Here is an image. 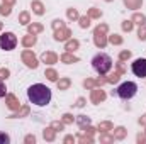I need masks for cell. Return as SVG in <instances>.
<instances>
[{
  "instance_id": "cell-1",
  "label": "cell",
  "mask_w": 146,
  "mask_h": 144,
  "mask_svg": "<svg viewBox=\"0 0 146 144\" xmlns=\"http://www.w3.org/2000/svg\"><path fill=\"white\" fill-rule=\"evenodd\" d=\"M27 98L31 104H34L37 107H44L51 102V90L42 83L31 85L27 88Z\"/></svg>"
},
{
  "instance_id": "cell-2",
  "label": "cell",
  "mask_w": 146,
  "mask_h": 144,
  "mask_svg": "<svg viewBox=\"0 0 146 144\" xmlns=\"http://www.w3.org/2000/svg\"><path fill=\"white\" fill-rule=\"evenodd\" d=\"M92 66H94V70L99 73V75H104L106 76L110 71V68H112V58H110L109 54H106V53H99V54L94 56Z\"/></svg>"
},
{
  "instance_id": "cell-3",
  "label": "cell",
  "mask_w": 146,
  "mask_h": 144,
  "mask_svg": "<svg viewBox=\"0 0 146 144\" xmlns=\"http://www.w3.org/2000/svg\"><path fill=\"white\" fill-rule=\"evenodd\" d=\"M136 92H138V85L134 81H124L115 90V95L119 98H122V100H129V98H133L136 95Z\"/></svg>"
},
{
  "instance_id": "cell-4",
  "label": "cell",
  "mask_w": 146,
  "mask_h": 144,
  "mask_svg": "<svg viewBox=\"0 0 146 144\" xmlns=\"http://www.w3.org/2000/svg\"><path fill=\"white\" fill-rule=\"evenodd\" d=\"M15 46H17V37L14 32H5L0 36V48L3 51H12L15 49Z\"/></svg>"
},
{
  "instance_id": "cell-5",
  "label": "cell",
  "mask_w": 146,
  "mask_h": 144,
  "mask_svg": "<svg viewBox=\"0 0 146 144\" xmlns=\"http://www.w3.org/2000/svg\"><path fill=\"white\" fill-rule=\"evenodd\" d=\"M22 63L27 66V68H31V70H36L37 65H39V61H37L36 54L31 51V49H26V51H22Z\"/></svg>"
},
{
  "instance_id": "cell-6",
  "label": "cell",
  "mask_w": 146,
  "mask_h": 144,
  "mask_svg": "<svg viewBox=\"0 0 146 144\" xmlns=\"http://www.w3.org/2000/svg\"><path fill=\"white\" fill-rule=\"evenodd\" d=\"M131 70H133V73H134L136 76L145 78L146 76V58H138V59H134Z\"/></svg>"
},
{
  "instance_id": "cell-7",
  "label": "cell",
  "mask_w": 146,
  "mask_h": 144,
  "mask_svg": "<svg viewBox=\"0 0 146 144\" xmlns=\"http://www.w3.org/2000/svg\"><path fill=\"white\" fill-rule=\"evenodd\" d=\"M106 92L100 88V87H95V88H92V92H90V100H92V104H95V105H99L100 102H104L106 100Z\"/></svg>"
},
{
  "instance_id": "cell-8",
  "label": "cell",
  "mask_w": 146,
  "mask_h": 144,
  "mask_svg": "<svg viewBox=\"0 0 146 144\" xmlns=\"http://www.w3.org/2000/svg\"><path fill=\"white\" fill-rule=\"evenodd\" d=\"M70 37H72V31L66 26H63L60 29H54V41H68Z\"/></svg>"
},
{
  "instance_id": "cell-9",
  "label": "cell",
  "mask_w": 146,
  "mask_h": 144,
  "mask_svg": "<svg viewBox=\"0 0 146 144\" xmlns=\"http://www.w3.org/2000/svg\"><path fill=\"white\" fill-rule=\"evenodd\" d=\"M94 42H95V46L97 48H100V49H104L106 46H107V36H106V32H99V31H95L94 29Z\"/></svg>"
},
{
  "instance_id": "cell-10",
  "label": "cell",
  "mask_w": 146,
  "mask_h": 144,
  "mask_svg": "<svg viewBox=\"0 0 146 144\" xmlns=\"http://www.w3.org/2000/svg\"><path fill=\"white\" fill-rule=\"evenodd\" d=\"M5 104H7V107L10 108V110H14V112H17L19 108L22 107V105H21V100H19L15 95H12V93L5 97Z\"/></svg>"
},
{
  "instance_id": "cell-11",
  "label": "cell",
  "mask_w": 146,
  "mask_h": 144,
  "mask_svg": "<svg viewBox=\"0 0 146 144\" xmlns=\"http://www.w3.org/2000/svg\"><path fill=\"white\" fill-rule=\"evenodd\" d=\"M41 61L46 65H54V63H58V54L53 51H44L41 54Z\"/></svg>"
},
{
  "instance_id": "cell-12",
  "label": "cell",
  "mask_w": 146,
  "mask_h": 144,
  "mask_svg": "<svg viewBox=\"0 0 146 144\" xmlns=\"http://www.w3.org/2000/svg\"><path fill=\"white\" fill-rule=\"evenodd\" d=\"M31 9H33V12L36 15H42L44 14V3L41 0H33L31 2Z\"/></svg>"
},
{
  "instance_id": "cell-13",
  "label": "cell",
  "mask_w": 146,
  "mask_h": 144,
  "mask_svg": "<svg viewBox=\"0 0 146 144\" xmlns=\"http://www.w3.org/2000/svg\"><path fill=\"white\" fill-rule=\"evenodd\" d=\"M42 137H44V141H49V143H53L54 139H56V131L49 126V127H46L44 131H42Z\"/></svg>"
},
{
  "instance_id": "cell-14",
  "label": "cell",
  "mask_w": 146,
  "mask_h": 144,
  "mask_svg": "<svg viewBox=\"0 0 146 144\" xmlns=\"http://www.w3.org/2000/svg\"><path fill=\"white\" fill-rule=\"evenodd\" d=\"M60 59H61V63H66V65H72V63H78V58L73 54V53H63L61 56H60Z\"/></svg>"
},
{
  "instance_id": "cell-15",
  "label": "cell",
  "mask_w": 146,
  "mask_h": 144,
  "mask_svg": "<svg viewBox=\"0 0 146 144\" xmlns=\"http://www.w3.org/2000/svg\"><path fill=\"white\" fill-rule=\"evenodd\" d=\"M21 42H22V46H24V48H33V46L37 42V37L34 36V34H27V36L22 37V41H21Z\"/></svg>"
},
{
  "instance_id": "cell-16",
  "label": "cell",
  "mask_w": 146,
  "mask_h": 144,
  "mask_svg": "<svg viewBox=\"0 0 146 144\" xmlns=\"http://www.w3.org/2000/svg\"><path fill=\"white\" fill-rule=\"evenodd\" d=\"M42 24H39V22H33V24H27V32L29 34H34V36H37L39 32H42Z\"/></svg>"
},
{
  "instance_id": "cell-17",
  "label": "cell",
  "mask_w": 146,
  "mask_h": 144,
  "mask_svg": "<svg viewBox=\"0 0 146 144\" xmlns=\"http://www.w3.org/2000/svg\"><path fill=\"white\" fill-rule=\"evenodd\" d=\"M114 139H117V141H122L126 136H127V131H126V127H122V126H119V127H115L114 129Z\"/></svg>"
},
{
  "instance_id": "cell-18",
  "label": "cell",
  "mask_w": 146,
  "mask_h": 144,
  "mask_svg": "<svg viewBox=\"0 0 146 144\" xmlns=\"http://www.w3.org/2000/svg\"><path fill=\"white\" fill-rule=\"evenodd\" d=\"M78 48H80V41H78V39H68V41H66V46H65V49H66L68 53L76 51Z\"/></svg>"
},
{
  "instance_id": "cell-19",
  "label": "cell",
  "mask_w": 146,
  "mask_h": 144,
  "mask_svg": "<svg viewBox=\"0 0 146 144\" xmlns=\"http://www.w3.org/2000/svg\"><path fill=\"white\" fill-rule=\"evenodd\" d=\"M124 5L131 10H136V9H141L143 0H124Z\"/></svg>"
},
{
  "instance_id": "cell-20",
  "label": "cell",
  "mask_w": 146,
  "mask_h": 144,
  "mask_svg": "<svg viewBox=\"0 0 146 144\" xmlns=\"http://www.w3.org/2000/svg\"><path fill=\"white\" fill-rule=\"evenodd\" d=\"M56 85H58V90H68L70 85H72V80L70 78H60L56 81Z\"/></svg>"
},
{
  "instance_id": "cell-21",
  "label": "cell",
  "mask_w": 146,
  "mask_h": 144,
  "mask_svg": "<svg viewBox=\"0 0 146 144\" xmlns=\"http://www.w3.org/2000/svg\"><path fill=\"white\" fill-rule=\"evenodd\" d=\"M134 24H138V26H143V24H146V17L145 14H139V12H134L133 14V19H131Z\"/></svg>"
},
{
  "instance_id": "cell-22",
  "label": "cell",
  "mask_w": 146,
  "mask_h": 144,
  "mask_svg": "<svg viewBox=\"0 0 146 144\" xmlns=\"http://www.w3.org/2000/svg\"><path fill=\"white\" fill-rule=\"evenodd\" d=\"M75 120H76V124L80 126V129H83V127L90 126V117H87V115H78Z\"/></svg>"
},
{
  "instance_id": "cell-23",
  "label": "cell",
  "mask_w": 146,
  "mask_h": 144,
  "mask_svg": "<svg viewBox=\"0 0 146 144\" xmlns=\"http://www.w3.org/2000/svg\"><path fill=\"white\" fill-rule=\"evenodd\" d=\"M114 129V124L109 122V120H106V122H100L99 124V127H97V131H100V132H109Z\"/></svg>"
},
{
  "instance_id": "cell-24",
  "label": "cell",
  "mask_w": 146,
  "mask_h": 144,
  "mask_svg": "<svg viewBox=\"0 0 146 144\" xmlns=\"http://www.w3.org/2000/svg\"><path fill=\"white\" fill-rule=\"evenodd\" d=\"M87 15H88L90 19H100V17H102V10L97 9V7H92V9H88Z\"/></svg>"
},
{
  "instance_id": "cell-25",
  "label": "cell",
  "mask_w": 146,
  "mask_h": 144,
  "mask_svg": "<svg viewBox=\"0 0 146 144\" xmlns=\"http://www.w3.org/2000/svg\"><path fill=\"white\" fill-rule=\"evenodd\" d=\"M19 24H22V26H27V24H31V15H29V12H21L19 14Z\"/></svg>"
},
{
  "instance_id": "cell-26",
  "label": "cell",
  "mask_w": 146,
  "mask_h": 144,
  "mask_svg": "<svg viewBox=\"0 0 146 144\" xmlns=\"http://www.w3.org/2000/svg\"><path fill=\"white\" fill-rule=\"evenodd\" d=\"M44 76H46L49 81H58V73H56V70H53V68H48V70L44 71Z\"/></svg>"
},
{
  "instance_id": "cell-27",
  "label": "cell",
  "mask_w": 146,
  "mask_h": 144,
  "mask_svg": "<svg viewBox=\"0 0 146 144\" xmlns=\"http://www.w3.org/2000/svg\"><path fill=\"white\" fill-rule=\"evenodd\" d=\"M107 41H109L110 44H114V46H121V44H122V37L119 36V34H112V36H107Z\"/></svg>"
},
{
  "instance_id": "cell-28",
  "label": "cell",
  "mask_w": 146,
  "mask_h": 144,
  "mask_svg": "<svg viewBox=\"0 0 146 144\" xmlns=\"http://www.w3.org/2000/svg\"><path fill=\"white\" fill-rule=\"evenodd\" d=\"M78 24H80L82 29L90 27V17H88V15H82V17H78Z\"/></svg>"
},
{
  "instance_id": "cell-29",
  "label": "cell",
  "mask_w": 146,
  "mask_h": 144,
  "mask_svg": "<svg viewBox=\"0 0 146 144\" xmlns=\"http://www.w3.org/2000/svg\"><path fill=\"white\" fill-rule=\"evenodd\" d=\"M78 141L82 144H92L94 143V137L88 136V134H85V132H82V134H78Z\"/></svg>"
},
{
  "instance_id": "cell-30",
  "label": "cell",
  "mask_w": 146,
  "mask_h": 144,
  "mask_svg": "<svg viewBox=\"0 0 146 144\" xmlns=\"http://www.w3.org/2000/svg\"><path fill=\"white\" fill-rule=\"evenodd\" d=\"M66 17H68L70 20H78L80 14H78V10H76V9H68V10H66Z\"/></svg>"
},
{
  "instance_id": "cell-31",
  "label": "cell",
  "mask_w": 146,
  "mask_h": 144,
  "mask_svg": "<svg viewBox=\"0 0 146 144\" xmlns=\"http://www.w3.org/2000/svg\"><path fill=\"white\" fill-rule=\"evenodd\" d=\"M10 12H12V5H9V3H3L2 2V7H0V14L2 15H10Z\"/></svg>"
},
{
  "instance_id": "cell-32",
  "label": "cell",
  "mask_w": 146,
  "mask_h": 144,
  "mask_svg": "<svg viewBox=\"0 0 146 144\" xmlns=\"http://www.w3.org/2000/svg\"><path fill=\"white\" fill-rule=\"evenodd\" d=\"M119 80H121V73H119V71H114L110 76H107V83H112V85H114V83H117Z\"/></svg>"
},
{
  "instance_id": "cell-33",
  "label": "cell",
  "mask_w": 146,
  "mask_h": 144,
  "mask_svg": "<svg viewBox=\"0 0 146 144\" xmlns=\"http://www.w3.org/2000/svg\"><path fill=\"white\" fill-rule=\"evenodd\" d=\"M100 143H114V136H110V134H107V132H100Z\"/></svg>"
},
{
  "instance_id": "cell-34",
  "label": "cell",
  "mask_w": 146,
  "mask_h": 144,
  "mask_svg": "<svg viewBox=\"0 0 146 144\" xmlns=\"http://www.w3.org/2000/svg\"><path fill=\"white\" fill-rule=\"evenodd\" d=\"M27 114H29V107H27V105H22V107L17 110V114L12 115V117H26Z\"/></svg>"
},
{
  "instance_id": "cell-35",
  "label": "cell",
  "mask_w": 146,
  "mask_h": 144,
  "mask_svg": "<svg viewBox=\"0 0 146 144\" xmlns=\"http://www.w3.org/2000/svg\"><path fill=\"white\" fill-rule=\"evenodd\" d=\"M61 122L66 126V124H73L75 122V117H73L72 114H63V117H61Z\"/></svg>"
},
{
  "instance_id": "cell-36",
  "label": "cell",
  "mask_w": 146,
  "mask_h": 144,
  "mask_svg": "<svg viewBox=\"0 0 146 144\" xmlns=\"http://www.w3.org/2000/svg\"><path fill=\"white\" fill-rule=\"evenodd\" d=\"M133 27H134V22H133V20H124V22H122V31L131 32V31H133Z\"/></svg>"
},
{
  "instance_id": "cell-37",
  "label": "cell",
  "mask_w": 146,
  "mask_h": 144,
  "mask_svg": "<svg viewBox=\"0 0 146 144\" xmlns=\"http://www.w3.org/2000/svg\"><path fill=\"white\" fill-rule=\"evenodd\" d=\"M138 37H139V41H146V24L139 26V29H138Z\"/></svg>"
},
{
  "instance_id": "cell-38",
  "label": "cell",
  "mask_w": 146,
  "mask_h": 144,
  "mask_svg": "<svg viewBox=\"0 0 146 144\" xmlns=\"http://www.w3.org/2000/svg\"><path fill=\"white\" fill-rule=\"evenodd\" d=\"M129 58H131V51H127V49H126V51H121V53H119V61H122V63H124V61H127Z\"/></svg>"
},
{
  "instance_id": "cell-39",
  "label": "cell",
  "mask_w": 146,
  "mask_h": 144,
  "mask_svg": "<svg viewBox=\"0 0 146 144\" xmlns=\"http://www.w3.org/2000/svg\"><path fill=\"white\" fill-rule=\"evenodd\" d=\"M83 87L88 88V90H92V88H95L97 85H95V80H94V78H87V80L83 81Z\"/></svg>"
},
{
  "instance_id": "cell-40",
  "label": "cell",
  "mask_w": 146,
  "mask_h": 144,
  "mask_svg": "<svg viewBox=\"0 0 146 144\" xmlns=\"http://www.w3.org/2000/svg\"><path fill=\"white\" fill-rule=\"evenodd\" d=\"M51 127L58 132V131H63V129H65V124L60 122V120H53V122H51Z\"/></svg>"
},
{
  "instance_id": "cell-41",
  "label": "cell",
  "mask_w": 146,
  "mask_h": 144,
  "mask_svg": "<svg viewBox=\"0 0 146 144\" xmlns=\"http://www.w3.org/2000/svg\"><path fill=\"white\" fill-rule=\"evenodd\" d=\"M51 26H53V29H60V27H63V26H65V22H63L61 19H54V20L51 22Z\"/></svg>"
},
{
  "instance_id": "cell-42",
  "label": "cell",
  "mask_w": 146,
  "mask_h": 144,
  "mask_svg": "<svg viewBox=\"0 0 146 144\" xmlns=\"http://www.w3.org/2000/svg\"><path fill=\"white\" fill-rule=\"evenodd\" d=\"M95 31H99V32H106V34H107V31H109V26H107V24H99V26L95 27Z\"/></svg>"
},
{
  "instance_id": "cell-43",
  "label": "cell",
  "mask_w": 146,
  "mask_h": 144,
  "mask_svg": "<svg viewBox=\"0 0 146 144\" xmlns=\"http://www.w3.org/2000/svg\"><path fill=\"white\" fill-rule=\"evenodd\" d=\"M82 132H85V134H88V136H94V134H95V129H94L92 126H87V127L82 129Z\"/></svg>"
},
{
  "instance_id": "cell-44",
  "label": "cell",
  "mask_w": 146,
  "mask_h": 144,
  "mask_svg": "<svg viewBox=\"0 0 146 144\" xmlns=\"http://www.w3.org/2000/svg\"><path fill=\"white\" fill-rule=\"evenodd\" d=\"M9 75H10V71L7 68H0V80H7Z\"/></svg>"
},
{
  "instance_id": "cell-45",
  "label": "cell",
  "mask_w": 146,
  "mask_h": 144,
  "mask_svg": "<svg viewBox=\"0 0 146 144\" xmlns=\"http://www.w3.org/2000/svg\"><path fill=\"white\" fill-rule=\"evenodd\" d=\"M115 70H117V71L121 73V75H124V73H126V68H124V63H122V61L115 63Z\"/></svg>"
},
{
  "instance_id": "cell-46",
  "label": "cell",
  "mask_w": 146,
  "mask_h": 144,
  "mask_svg": "<svg viewBox=\"0 0 146 144\" xmlns=\"http://www.w3.org/2000/svg\"><path fill=\"white\" fill-rule=\"evenodd\" d=\"M7 143H10V137L5 132H0V144H7Z\"/></svg>"
},
{
  "instance_id": "cell-47",
  "label": "cell",
  "mask_w": 146,
  "mask_h": 144,
  "mask_svg": "<svg viewBox=\"0 0 146 144\" xmlns=\"http://www.w3.org/2000/svg\"><path fill=\"white\" fill-rule=\"evenodd\" d=\"M104 83H107V78H104V75H100V76L95 80V85H97V87H102Z\"/></svg>"
},
{
  "instance_id": "cell-48",
  "label": "cell",
  "mask_w": 146,
  "mask_h": 144,
  "mask_svg": "<svg viewBox=\"0 0 146 144\" xmlns=\"http://www.w3.org/2000/svg\"><path fill=\"white\" fill-rule=\"evenodd\" d=\"M24 143H26V144H34V143H36V137L29 134V136H26V139H24Z\"/></svg>"
},
{
  "instance_id": "cell-49",
  "label": "cell",
  "mask_w": 146,
  "mask_h": 144,
  "mask_svg": "<svg viewBox=\"0 0 146 144\" xmlns=\"http://www.w3.org/2000/svg\"><path fill=\"white\" fill-rule=\"evenodd\" d=\"M5 93H7V88H5L3 81L0 80V98H2V97H5Z\"/></svg>"
},
{
  "instance_id": "cell-50",
  "label": "cell",
  "mask_w": 146,
  "mask_h": 144,
  "mask_svg": "<svg viewBox=\"0 0 146 144\" xmlns=\"http://www.w3.org/2000/svg\"><path fill=\"white\" fill-rule=\"evenodd\" d=\"M85 102H87V100H85V98H83V97H80V98H78V100H76V104H75V105H76V107H85Z\"/></svg>"
},
{
  "instance_id": "cell-51",
  "label": "cell",
  "mask_w": 146,
  "mask_h": 144,
  "mask_svg": "<svg viewBox=\"0 0 146 144\" xmlns=\"http://www.w3.org/2000/svg\"><path fill=\"white\" fill-rule=\"evenodd\" d=\"M136 139H138V143H139V144H145L146 143V134H138V137H136Z\"/></svg>"
},
{
  "instance_id": "cell-52",
  "label": "cell",
  "mask_w": 146,
  "mask_h": 144,
  "mask_svg": "<svg viewBox=\"0 0 146 144\" xmlns=\"http://www.w3.org/2000/svg\"><path fill=\"white\" fill-rule=\"evenodd\" d=\"M139 126H143V127H146V114H145V115H141V117H139Z\"/></svg>"
},
{
  "instance_id": "cell-53",
  "label": "cell",
  "mask_w": 146,
  "mask_h": 144,
  "mask_svg": "<svg viewBox=\"0 0 146 144\" xmlns=\"http://www.w3.org/2000/svg\"><path fill=\"white\" fill-rule=\"evenodd\" d=\"M63 141H65L66 144H70V143H75V137H73V136H66V137H65Z\"/></svg>"
},
{
  "instance_id": "cell-54",
  "label": "cell",
  "mask_w": 146,
  "mask_h": 144,
  "mask_svg": "<svg viewBox=\"0 0 146 144\" xmlns=\"http://www.w3.org/2000/svg\"><path fill=\"white\" fill-rule=\"evenodd\" d=\"M3 3H9V5H14L15 3V0H2Z\"/></svg>"
},
{
  "instance_id": "cell-55",
  "label": "cell",
  "mask_w": 146,
  "mask_h": 144,
  "mask_svg": "<svg viewBox=\"0 0 146 144\" xmlns=\"http://www.w3.org/2000/svg\"><path fill=\"white\" fill-rule=\"evenodd\" d=\"M2 27H3V24H2V22H0V31H2Z\"/></svg>"
},
{
  "instance_id": "cell-56",
  "label": "cell",
  "mask_w": 146,
  "mask_h": 144,
  "mask_svg": "<svg viewBox=\"0 0 146 144\" xmlns=\"http://www.w3.org/2000/svg\"><path fill=\"white\" fill-rule=\"evenodd\" d=\"M106 2H112V0H106Z\"/></svg>"
},
{
  "instance_id": "cell-57",
  "label": "cell",
  "mask_w": 146,
  "mask_h": 144,
  "mask_svg": "<svg viewBox=\"0 0 146 144\" xmlns=\"http://www.w3.org/2000/svg\"><path fill=\"white\" fill-rule=\"evenodd\" d=\"M145 134H146V131H145Z\"/></svg>"
}]
</instances>
